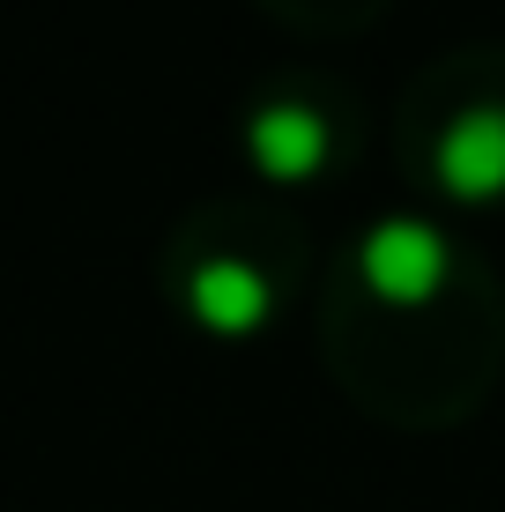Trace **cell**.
Returning <instances> with one entry per match:
<instances>
[{
	"label": "cell",
	"mask_w": 505,
	"mask_h": 512,
	"mask_svg": "<svg viewBox=\"0 0 505 512\" xmlns=\"http://www.w3.org/2000/svg\"><path fill=\"white\" fill-rule=\"evenodd\" d=\"M394 156L439 208H505V38L446 45L394 104Z\"/></svg>",
	"instance_id": "7a4b0ae2"
},
{
	"label": "cell",
	"mask_w": 505,
	"mask_h": 512,
	"mask_svg": "<svg viewBox=\"0 0 505 512\" xmlns=\"http://www.w3.org/2000/svg\"><path fill=\"white\" fill-rule=\"evenodd\" d=\"M320 364L357 416L439 438L505 379V282L439 216H379L320 275Z\"/></svg>",
	"instance_id": "6da1fadb"
},
{
	"label": "cell",
	"mask_w": 505,
	"mask_h": 512,
	"mask_svg": "<svg viewBox=\"0 0 505 512\" xmlns=\"http://www.w3.org/2000/svg\"><path fill=\"white\" fill-rule=\"evenodd\" d=\"M312 238L275 201H201L164 245V290L208 334H260L298 297Z\"/></svg>",
	"instance_id": "3957f363"
},
{
	"label": "cell",
	"mask_w": 505,
	"mask_h": 512,
	"mask_svg": "<svg viewBox=\"0 0 505 512\" xmlns=\"http://www.w3.org/2000/svg\"><path fill=\"white\" fill-rule=\"evenodd\" d=\"M246 127V156L260 179L275 186H312L335 179L357 156V104L335 75H275L260 82L238 112Z\"/></svg>",
	"instance_id": "277c9868"
},
{
	"label": "cell",
	"mask_w": 505,
	"mask_h": 512,
	"mask_svg": "<svg viewBox=\"0 0 505 512\" xmlns=\"http://www.w3.org/2000/svg\"><path fill=\"white\" fill-rule=\"evenodd\" d=\"M253 8L268 15V23H283V30H312V38H357V30H372L394 0H253Z\"/></svg>",
	"instance_id": "5b68a950"
}]
</instances>
